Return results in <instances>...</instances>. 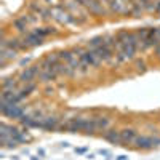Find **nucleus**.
<instances>
[{"instance_id": "nucleus-7", "label": "nucleus", "mask_w": 160, "mask_h": 160, "mask_svg": "<svg viewBox=\"0 0 160 160\" xmlns=\"http://www.w3.org/2000/svg\"><path fill=\"white\" fill-rule=\"evenodd\" d=\"M83 7L90 13H93V15H104V13H106V8H104L101 0H85V5Z\"/></svg>"}, {"instance_id": "nucleus-10", "label": "nucleus", "mask_w": 160, "mask_h": 160, "mask_svg": "<svg viewBox=\"0 0 160 160\" xmlns=\"http://www.w3.org/2000/svg\"><path fill=\"white\" fill-rule=\"evenodd\" d=\"M13 28H15L18 32H21V34H28V32H29V31H28V28H29V22L26 21L24 15H22L21 18H16L15 21H13Z\"/></svg>"}, {"instance_id": "nucleus-22", "label": "nucleus", "mask_w": 160, "mask_h": 160, "mask_svg": "<svg viewBox=\"0 0 160 160\" xmlns=\"http://www.w3.org/2000/svg\"><path fill=\"white\" fill-rule=\"evenodd\" d=\"M75 152H77V154H83V152H85V149H77Z\"/></svg>"}, {"instance_id": "nucleus-14", "label": "nucleus", "mask_w": 160, "mask_h": 160, "mask_svg": "<svg viewBox=\"0 0 160 160\" xmlns=\"http://www.w3.org/2000/svg\"><path fill=\"white\" fill-rule=\"evenodd\" d=\"M95 123H96V130L106 131L109 128V125H111V120L108 117H98V118H95Z\"/></svg>"}, {"instance_id": "nucleus-19", "label": "nucleus", "mask_w": 160, "mask_h": 160, "mask_svg": "<svg viewBox=\"0 0 160 160\" xmlns=\"http://www.w3.org/2000/svg\"><path fill=\"white\" fill-rule=\"evenodd\" d=\"M43 2H45L50 8H55V7L59 5V0H43Z\"/></svg>"}, {"instance_id": "nucleus-8", "label": "nucleus", "mask_w": 160, "mask_h": 160, "mask_svg": "<svg viewBox=\"0 0 160 160\" xmlns=\"http://www.w3.org/2000/svg\"><path fill=\"white\" fill-rule=\"evenodd\" d=\"M111 8L115 13H120V15H128L131 13V7H128V0H111Z\"/></svg>"}, {"instance_id": "nucleus-4", "label": "nucleus", "mask_w": 160, "mask_h": 160, "mask_svg": "<svg viewBox=\"0 0 160 160\" xmlns=\"http://www.w3.org/2000/svg\"><path fill=\"white\" fill-rule=\"evenodd\" d=\"M40 74V64L37 66H31V68H26L21 74H19V80L22 83H32L34 80L38 77Z\"/></svg>"}, {"instance_id": "nucleus-6", "label": "nucleus", "mask_w": 160, "mask_h": 160, "mask_svg": "<svg viewBox=\"0 0 160 160\" xmlns=\"http://www.w3.org/2000/svg\"><path fill=\"white\" fill-rule=\"evenodd\" d=\"M38 128L56 130V128H59V118H56V117H40L38 118Z\"/></svg>"}, {"instance_id": "nucleus-18", "label": "nucleus", "mask_w": 160, "mask_h": 160, "mask_svg": "<svg viewBox=\"0 0 160 160\" xmlns=\"http://www.w3.org/2000/svg\"><path fill=\"white\" fill-rule=\"evenodd\" d=\"M29 11L32 13V15H35V16H40L42 11H43V7H40L37 3H29Z\"/></svg>"}, {"instance_id": "nucleus-20", "label": "nucleus", "mask_w": 160, "mask_h": 160, "mask_svg": "<svg viewBox=\"0 0 160 160\" xmlns=\"http://www.w3.org/2000/svg\"><path fill=\"white\" fill-rule=\"evenodd\" d=\"M136 68H138V71H146V64L142 61H138L136 62Z\"/></svg>"}, {"instance_id": "nucleus-11", "label": "nucleus", "mask_w": 160, "mask_h": 160, "mask_svg": "<svg viewBox=\"0 0 160 160\" xmlns=\"http://www.w3.org/2000/svg\"><path fill=\"white\" fill-rule=\"evenodd\" d=\"M95 51L98 53V56L102 59V62H104V61H111V59H112V50H111V47L102 45V47L96 48Z\"/></svg>"}, {"instance_id": "nucleus-23", "label": "nucleus", "mask_w": 160, "mask_h": 160, "mask_svg": "<svg viewBox=\"0 0 160 160\" xmlns=\"http://www.w3.org/2000/svg\"><path fill=\"white\" fill-rule=\"evenodd\" d=\"M117 160H128V158H127V157H125V155H120V157H118V158H117Z\"/></svg>"}, {"instance_id": "nucleus-1", "label": "nucleus", "mask_w": 160, "mask_h": 160, "mask_svg": "<svg viewBox=\"0 0 160 160\" xmlns=\"http://www.w3.org/2000/svg\"><path fill=\"white\" fill-rule=\"evenodd\" d=\"M19 40H21V50H29L32 47H38V45H42V42H43V38L38 37L37 34H34L32 31L28 32V34H24L22 38H19Z\"/></svg>"}, {"instance_id": "nucleus-21", "label": "nucleus", "mask_w": 160, "mask_h": 160, "mask_svg": "<svg viewBox=\"0 0 160 160\" xmlns=\"http://www.w3.org/2000/svg\"><path fill=\"white\" fill-rule=\"evenodd\" d=\"M155 13H160V0H155Z\"/></svg>"}, {"instance_id": "nucleus-5", "label": "nucleus", "mask_w": 160, "mask_h": 160, "mask_svg": "<svg viewBox=\"0 0 160 160\" xmlns=\"http://www.w3.org/2000/svg\"><path fill=\"white\" fill-rule=\"evenodd\" d=\"M135 144L141 149H152V148H158L160 146V138H157V136H138Z\"/></svg>"}, {"instance_id": "nucleus-12", "label": "nucleus", "mask_w": 160, "mask_h": 160, "mask_svg": "<svg viewBox=\"0 0 160 160\" xmlns=\"http://www.w3.org/2000/svg\"><path fill=\"white\" fill-rule=\"evenodd\" d=\"M104 139H108L112 144H122L120 142V131L117 130H108L104 133Z\"/></svg>"}, {"instance_id": "nucleus-3", "label": "nucleus", "mask_w": 160, "mask_h": 160, "mask_svg": "<svg viewBox=\"0 0 160 160\" xmlns=\"http://www.w3.org/2000/svg\"><path fill=\"white\" fill-rule=\"evenodd\" d=\"M80 61L87 66H93V68H98L99 64H102V59L98 56V53L95 50H83V53L80 55Z\"/></svg>"}, {"instance_id": "nucleus-16", "label": "nucleus", "mask_w": 160, "mask_h": 160, "mask_svg": "<svg viewBox=\"0 0 160 160\" xmlns=\"http://www.w3.org/2000/svg\"><path fill=\"white\" fill-rule=\"evenodd\" d=\"M102 45H104L102 35H101V37H93V38H90L88 43H87V47H88L90 50H96V48H99V47H102Z\"/></svg>"}, {"instance_id": "nucleus-2", "label": "nucleus", "mask_w": 160, "mask_h": 160, "mask_svg": "<svg viewBox=\"0 0 160 160\" xmlns=\"http://www.w3.org/2000/svg\"><path fill=\"white\" fill-rule=\"evenodd\" d=\"M0 109H2V114L7 115V117H13V118H21L24 115V109L18 104H8V102H3L0 104Z\"/></svg>"}, {"instance_id": "nucleus-15", "label": "nucleus", "mask_w": 160, "mask_h": 160, "mask_svg": "<svg viewBox=\"0 0 160 160\" xmlns=\"http://www.w3.org/2000/svg\"><path fill=\"white\" fill-rule=\"evenodd\" d=\"M34 90H35V83H34V82H32V83H26V85H24V87L18 91V93H19V98H21V99L28 98V96L31 95V93H32Z\"/></svg>"}, {"instance_id": "nucleus-17", "label": "nucleus", "mask_w": 160, "mask_h": 160, "mask_svg": "<svg viewBox=\"0 0 160 160\" xmlns=\"http://www.w3.org/2000/svg\"><path fill=\"white\" fill-rule=\"evenodd\" d=\"M2 88L3 90H16V80L15 78H3L2 82Z\"/></svg>"}, {"instance_id": "nucleus-9", "label": "nucleus", "mask_w": 160, "mask_h": 160, "mask_svg": "<svg viewBox=\"0 0 160 160\" xmlns=\"http://www.w3.org/2000/svg\"><path fill=\"white\" fill-rule=\"evenodd\" d=\"M136 138H138L136 131L131 130V128H127V130L120 131V142L122 144H133L136 141Z\"/></svg>"}, {"instance_id": "nucleus-13", "label": "nucleus", "mask_w": 160, "mask_h": 160, "mask_svg": "<svg viewBox=\"0 0 160 160\" xmlns=\"http://www.w3.org/2000/svg\"><path fill=\"white\" fill-rule=\"evenodd\" d=\"M32 32H34V34H37L38 37H42V38H45L47 35H51V34H56V32H58V29H55V28H38V29H34Z\"/></svg>"}]
</instances>
